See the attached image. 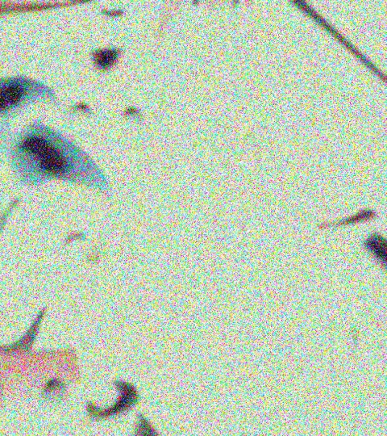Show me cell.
<instances>
[{
	"instance_id": "1",
	"label": "cell",
	"mask_w": 387,
	"mask_h": 436,
	"mask_svg": "<svg viewBox=\"0 0 387 436\" xmlns=\"http://www.w3.org/2000/svg\"><path fill=\"white\" fill-rule=\"evenodd\" d=\"M26 151L38 160L41 167L49 172L57 173L65 168V160L53 146L38 137H29L24 143Z\"/></svg>"
},
{
	"instance_id": "2",
	"label": "cell",
	"mask_w": 387,
	"mask_h": 436,
	"mask_svg": "<svg viewBox=\"0 0 387 436\" xmlns=\"http://www.w3.org/2000/svg\"><path fill=\"white\" fill-rule=\"evenodd\" d=\"M24 94L21 86L9 85L0 89V111L11 108L19 102Z\"/></svg>"
},
{
	"instance_id": "3",
	"label": "cell",
	"mask_w": 387,
	"mask_h": 436,
	"mask_svg": "<svg viewBox=\"0 0 387 436\" xmlns=\"http://www.w3.org/2000/svg\"><path fill=\"white\" fill-rule=\"evenodd\" d=\"M112 53H111L110 55H108V53H103V54H100L98 58H100V61L103 62V63H106V62H109L110 60L112 59Z\"/></svg>"
}]
</instances>
